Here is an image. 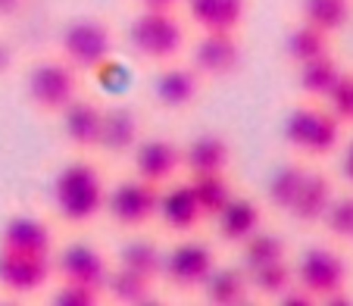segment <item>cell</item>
Masks as SVG:
<instances>
[{
    "instance_id": "4316f807",
    "label": "cell",
    "mask_w": 353,
    "mask_h": 306,
    "mask_svg": "<svg viewBox=\"0 0 353 306\" xmlns=\"http://www.w3.org/2000/svg\"><path fill=\"white\" fill-rule=\"evenodd\" d=\"M285 253H288V247H285L281 234L256 228V232L241 244V263H244V272H250V269H260V266H269V263L285 260Z\"/></svg>"
},
{
    "instance_id": "5bb4252c",
    "label": "cell",
    "mask_w": 353,
    "mask_h": 306,
    "mask_svg": "<svg viewBox=\"0 0 353 306\" xmlns=\"http://www.w3.org/2000/svg\"><path fill=\"white\" fill-rule=\"evenodd\" d=\"M100 122H103V110L85 97H72L66 107L60 110V128L63 138L79 150H91L100 141Z\"/></svg>"
},
{
    "instance_id": "cb8c5ba5",
    "label": "cell",
    "mask_w": 353,
    "mask_h": 306,
    "mask_svg": "<svg viewBox=\"0 0 353 306\" xmlns=\"http://www.w3.org/2000/svg\"><path fill=\"white\" fill-rule=\"evenodd\" d=\"M322 54H332V34L328 32L310 26V22H300V26H294L291 32H288L285 57L294 66H300V63H307V60H316V57H322Z\"/></svg>"
},
{
    "instance_id": "ac0fdd59",
    "label": "cell",
    "mask_w": 353,
    "mask_h": 306,
    "mask_svg": "<svg viewBox=\"0 0 353 306\" xmlns=\"http://www.w3.org/2000/svg\"><path fill=\"white\" fill-rule=\"evenodd\" d=\"M332 197H334L332 178L322 175V172H310L307 169V175H303V181H300L297 197H294V203L288 207V216H291L294 222H300V225H316V222H322V216H325Z\"/></svg>"
},
{
    "instance_id": "83f0119b",
    "label": "cell",
    "mask_w": 353,
    "mask_h": 306,
    "mask_svg": "<svg viewBox=\"0 0 353 306\" xmlns=\"http://www.w3.org/2000/svg\"><path fill=\"white\" fill-rule=\"evenodd\" d=\"M191 185L194 197H197V207L203 213V219H213L222 207H225L228 200H232V185H228L225 172H216V175H191L188 178Z\"/></svg>"
},
{
    "instance_id": "277c9868",
    "label": "cell",
    "mask_w": 353,
    "mask_h": 306,
    "mask_svg": "<svg viewBox=\"0 0 353 306\" xmlns=\"http://www.w3.org/2000/svg\"><path fill=\"white\" fill-rule=\"evenodd\" d=\"M63 57L72 69H81V72H94V69H103L113 57V34L100 19H91V16H81V19H72L66 28H63Z\"/></svg>"
},
{
    "instance_id": "f1b7e54d",
    "label": "cell",
    "mask_w": 353,
    "mask_h": 306,
    "mask_svg": "<svg viewBox=\"0 0 353 306\" xmlns=\"http://www.w3.org/2000/svg\"><path fill=\"white\" fill-rule=\"evenodd\" d=\"M303 22L334 34L350 22V0H300Z\"/></svg>"
},
{
    "instance_id": "4fadbf2b",
    "label": "cell",
    "mask_w": 353,
    "mask_h": 306,
    "mask_svg": "<svg viewBox=\"0 0 353 306\" xmlns=\"http://www.w3.org/2000/svg\"><path fill=\"white\" fill-rule=\"evenodd\" d=\"M157 219L163 222V228H169L175 234H188L203 222V213H200L197 197H194L188 181H179V185H169L166 191H160Z\"/></svg>"
},
{
    "instance_id": "9a60e30c",
    "label": "cell",
    "mask_w": 353,
    "mask_h": 306,
    "mask_svg": "<svg viewBox=\"0 0 353 306\" xmlns=\"http://www.w3.org/2000/svg\"><path fill=\"white\" fill-rule=\"evenodd\" d=\"M0 250L10 253H32V256H50L54 234L38 216H13L0 232Z\"/></svg>"
},
{
    "instance_id": "44dd1931",
    "label": "cell",
    "mask_w": 353,
    "mask_h": 306,
    "mask_svg": "<svg viewBox=\"0 0 353 306\" xmlns=\"http://www.w3.org/2000/svg\"><path fill=\"white\" fill-rule=\"evenodd\" d=\"M213 219H216V232H219V238L225 241V244H244V241L260 228L263 213L250 197H234L232 194V200H228Z\"/></svg>"
},
{
    "instance_id": "e0dca14e",
    "label": "cell",
    "mask_w": 353,
    "mask_h": 306,
    "mask_svg": "<svg viewBox=\"0 0 353 306\" xmlns=\"http://www.w3.org/2000/svg\"><path fill=\"white\" fill-rule=\"evenodd\" d=\"M197 91H200V75L194 66H169L154 81L157 103L163 110H169V113L188 110L197 100Z\"/></svg>"
},
{
    "instance_id": "7a4b0ae2",
    "label": "cell",
    "mask_w": 353,
    "mask_h": 306,
    "mask_svg": "<svg viewBox=\"0 0 353 306\" xmlns=\"http://www.w3.org/2000/svg\"><path fill=\"white\" fill-rule=\"evenodd\" d=\"M281 138L307 156H332L341 147L344 128L322 107H294L281 122Z\"/></svg>"
},
{
    "instance_id": "5b68a950",
    "label": "cell",
    "mask_w": 353,
    "mask_h": 306,
    "mask_svg": "<svg viewBox=\"0 0 353 306\" xmlns=\"http://www.w3.org/2000/svg\"><path fill=\"white\" fill-rule=\"evenodd\" d=\"M26 94L38 110L44 113H60L72 97H79V81L75 69L60 60H41L28 69Z\"/></svg>"
},
{
    "instance_id": "d6a6232c",
    "label": "cell",
    "mask_w": 353,
    "mask_h": 306,
    "mask_svg": "<svg viewBox=\"0 0 353 306\" xmlns=\"http://www.w3.org/2000/svg\"><path fill=\"white\" fill-rule=\"evenodd\" d=\"M328 113L344 125V122H353V72H341V79L334 81V88L325 94Z\"/></svg>"
},
{
    "instance_id": "2e32d148",
    "label": "cell",
    "mask_w": 353,
    "mask_h": 306,
    "mask_svg": "<svg viewBox=\"0 0 353 306\" xmlns=\"http://www.w3.org/2000/svg\"><path fill=\"white\" fill-rule=\"evenodd\" d=\"M228 163H232V150H228V141L222 138V134H213V132L194 134V138L181 147V166L191 175L225 172Z\"/></svg>"
},
{
    "instance_id": "d6986e66",
    "label": "cell",
    "mask_w": 353,
    "mask_h": 306,
    "mask_svg": "<svg viewBox=\"0 0 353 306\" xmlns=\"http://www.w3.org/2000/svg\"><path fill=\"white\" fill-rule=\"evenodd\" d=\"M185 7L200 32H238L247 0H185Z\"/></svg>"
},
{
    "instance_id": "f546056e",
    "label": "cell",
    "mask_w": 353,
    "mask_h": 306,
    "mask_svg": "<svg viewBox=\"0 0 353 306\" xmlns=\"http://www.w3.org/2000/svg\"><path fill=\"white\" fill-rule=\"evenodd\" d=\"M303 175H307V169L300 166V163H285V166L275 169L266 181L269 203H272L275 210H281V213H288V207L294 203V197H297V191H300Z\"/></svg>"
},
{
    "instance_id": "3957f363",
    "label": "cell",
    "mask_w": 353,
    "mask_h": 306,
    "mask_svg": "<svg viewBox=\"0 0 353 306\" xmlns=\"http://www.w3.org/2000/svg\"><path fill=\"white\" fill-rule=\"evenodd\" d=\"M128 47L138 57L166 63L185 47V28L172 10H144L128 22Z\"/></svg>"
},
{
    "instance_id": "e575fe53",
    "label": "cell",
    "mask_w": 353,
    "mask_h": 306,
    "mask_svg": "<svg viewBox=\"0 0 353 306\" xmlns=\"http://www.w3.org/2000/svg\"><path fill=\"white\" fill-rule=\"evenodd\" d=\"M275 300H279L281 306H313V303H316V297H313V294H310L303 285H297V278H294L291 285H288Z\"/></svg>"
},
{
    "instance_id": "6da1fadb",
    "label": "cell",
    "mask_w": 353,
    "mask_h": 306,
    "mask_svg": "<svg viewBox=\"0 0 353 306\" xmlns=\"http://www.w3.org/2000/svg\"><path fill=\"white\" fill-rule=\"evenodd\" d=\"M57 216L69 225H88L103 213V200H107V185L100 172L85 160H72L54 175L50 185Z\"/></svg>"
},
{
    "instance_id": "74e56055",
    "label": "cell",
    "mask_w": 353,
    "mask_h": 306,
    "mask_svg": "<svg viewBox=\"0 0 353 306\" xmlns=\"http://www.w3.org/2000/svg\"><path fill=\"white\" fill-rule=\"evenodd\" d=\"M144 10H175L179 3H185V0H138Z\"/></svg>"
},
{
    "instance_id": "603a6c76",
    "label": "cell",
    "mask_w": 353,
    "mask_h": 306,
    "mask_svg": "<svg viewBox=\"0 0 353 306\" xmlns=\"http://www.w3.org/2000/svg\"><path fill=\"white\" fill-rule=\"evenodd\" d=\"M103 294H110L116 303H125V306L154 303V278H144L138 272H128V269L116 266V269H110Z\"/></svg>"
},
{
    "instance_id": "d4e9b609",
    "label": "cell",
    "mask_w": 353,
    "mask_h": 306,
    "mask_svg": "<svg viewBox=\"0 0 353 306\" xmlns=\"http://www.w3.org/2000/svg\"><path fill=\"white\" fill-rule=\"evenodd\" d=\"M341 72H344L341 63L334 60L332 54H322V57H316V60H307L297 66V88L307 94V97L325 100V94L334 88Z\"/></svg>"
},
{
    "instance_id": "52a82bcc",
    "label": "cell",
    "mask_w": 353,
    "mask_h": 306,
    "mask_svg": "<svg viewBox=\"0 0 353 306\" xmlns=\"http://www.w3.org/2000/svg\"><path fill=\"white\" fill-rule=\"evenodd\" d=\"M216 266V253L203 241H181L169 253H163L160 275L179 291H194L207 281V275Z\"/></svg>"
},
{
    "instance_id": "8fae6325",
    "label": "cell",
    "mask_w": 353,
    "mask_h": 306,
    "mask_svg": "<svg viewBox=\"0 0 353 306\" xmlns=\"http://www.w3.org/2000/svg\"><path fill=\"white\" fill-rule=\"evenodd\" d=\"M54 260L50 256H32V253L0 250V287L10 294H34L50 281Z\"/></svg>"
},
{
    "instance_id": "8d00e7d4",
    "label": "cell",
    "mask_w": 353,
    "mask_h": 306,
    "mask_svg": "<svg viewBox=\"0 0 353 306\" xmlns=\"http://www.w3.org/2000/svg\"><path fill=\"white\" fill-rule=\"evenodd\" d=\"M26 7V0H0V19H10Z\"/></svg>"
},
{
    "instance_id": "30bf717a",
    "label": "cell",
    "mask_w": 353,
    "mask_h": 306,
    "mask_svg": "<svg viewBox=\"0 0 353 306\" xmlns=\"http://www.w3.org/2000/svg\"><path fill=\"white\" fill-rule=\"evenodd\" d=\"M191 66L197 69V75H207V79L232 75L241 66V44L234 32H203L194 44Z\"/></svg>"
},
{
    "instance_id": "f35d334b",
    "label": "cell",
    "mask_w": 353,
    "mask_h": 306,
    "mask_svg": "<svg viewBox=\"0 0 353 306\" xmlns=\"http://www.w3.org/2000/svg\"><path fill=\"white\" fill-rule=\"evenodd\" d=\"M10 66H13V47L7 41H0V72H7Z\"/></svg>"
},
{
    "instance_id": "4dcf8cb0",
    "label": "cell",
    "mask_w": 353,
    "mask_h": 306,
    "mask_svg": "<svg viewBox=\"0 0 353 306\" xmlns=\"http://www.w3.org/2000/svg\"><path fill=\"white\" fill-rule=\"evenodd\" d=\"M247 281H250L254 291L266 294V297H279V294L294 281V269L288 266L285 260H279V263H269V266L250 269V272H247Z\"/></svg>"
},
{
    "instance_id": "7402d4cb",
    "label": "cell",
    "mask_w": 353,
    "mask_h": 306,
    "mask_svg": "<svg viewBox=\"0 0 353 306\" xmlns=\"http://www.w3.org/2000/svg\"><path fill=\"white\" fill-rule=\"evenodd\" d=\"M203 294H207V303L213 306H241L247 300L250 291V281H247L244 269L234 266H213V272L203 281Z\"/></svg>"
},
{
    "instance_id": "7c38bea8",
    "label": "cell",
    "mask_w": 353,
    "mask_h": 306,
    "mask_svg": "<svg viewBox=\"0 0 353 306\" xmlns=\"http://www.w3.org/2000/svg\"><path fill=\"white\" fill-rule=\"evenodd\" d=\"M134 172L150 185H166L181 169V147L169 138H144L134 144Z\"/></svg>"
},
{
    "instance_id": "484cf974",
    "label": "cell",
    "mask_w": 353,
    "mask_h": 306,
    "mask_svg": "<svg viewBox=\"0 0 353 306\" xmlns=\"http://www.w3.org/2000/svg\"><path fill=\"white\" fill-rule=\"evenodd\" d=\"M116 266L128 269V272H138L144 278H157L163 269V250L147 238H132L119 247L116 253Z\"/></svg>"
},
{
    "instance_id": "836d02e7",
    "label": "cell",
    "mask_w": 353,
    "mask_h": 306,
    "mask_svg": "<svg viewBox=\"0 0 353 306\" xmlns=\"http://www.w3.org/2000/svg\"><path fill=\"white\" fill-rule=\"evenodd\" d=\"M50 303H57V306H97L100 291L85 287V285H75V281H60V287L54 291Z\"/></svg>"
},
{
    "instance_id": "9c48e42d",
    "label": "cell",
    "mask_w": 353,
    "mask_h": 306,
    "mask_svg": "<svg viewBox=\"0 0 353 306\" xmlns=\"http://www.w3.org/2000/svg\"><path fill=\"white\" fill-rule=\"evenodd\" d=\"M54 272L60 275L63 281H75V285L94 287V291L103 294V285H107V275H110V263L97 247L75 241L66 250H60V256H57V263H54Z\"/></svg>"
},
{
    "instance_id": "d590c367",
    "label": "cell",
    "mask_w": 353,
    "mask_h": 306,
    "mask_svg": "<svg viewBox=\"0 0 353 306\" xmlns=\"http://www.w3.org/2000/svg\"><path fill=\"white\" fill-rule=\"evenodd\" d=\"M341 175H344V181L353 187V138L347 141L344 156H341Z\"/></svg>"
},
{
    "instance_id": "1f68e13d",
    "label": "cell",
    "mask_w": 353,
    "mask_h": 306,
    "mask_svg": "<svg viewBox=\"0 0 353 306\" xmlns=\"http://www.w3.org/2000/svg\"><path fill=\"white\" fill-rule=\"evenodd\" d=\"M322 225L334 241H353V194L332 197L325 216H322Z\"/></svg>"
},
{
    "instance_id": "ffe728a7",
    "label": "cell",
    "mask_w": 353,
    "mask_h": 306,
    "mask_svg": "<svg viewBox=\"0 0 353 306\" xmlns=\"http://www.w3.org/2000/svg\"><path fill=\"white\" fill-rule=\"evenodd\" d=\"M138 141H141V122H138L134 110H128V107L103 110L97 147H103V150L113 153V156H122V153H132Z\"/></svg>"
},
{
    "instance_id": "ba28073f",
    "label": "cell",
    "mask_w": 353,
    "mask_h": 306,
    "mask_svg": "<svg viewBox=\"0 0 353 306\" xmlns=\"http://www.w3.org/2000/svg\"><path fill=\"white\" fill-rule=\"evenodd\" d=\"M294 278H297V285L307 287L316 300H322L325 294L347 287V263L332 247H310L297 260Z\"/></svg>"
},
{
    "instance_id": "8992f818",
    "label": "cell",
    "mask_w": 353,
    "mask_h": 306,
    "mask_svg": "<svg viewBox=\"0 0 353 306\" xmlns=\"http://www.w3.org/2000/svg\"><path fill=\"white\" fill-rule=\"evenodd\" d=\"M157 203H160V187L144 178H125L107 191L103 210L107 216L122 228H141L150 219H157Z\"/></svg>"
}]
</instances>
